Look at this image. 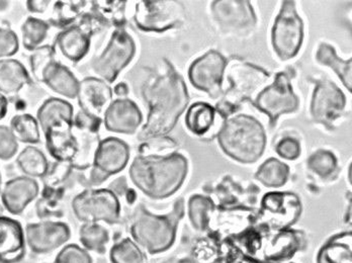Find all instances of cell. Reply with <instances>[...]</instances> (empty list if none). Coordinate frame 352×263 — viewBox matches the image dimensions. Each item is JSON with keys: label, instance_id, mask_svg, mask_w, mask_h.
<instances>
[{"label": "cell", "instance_id": "74e56055", "mask_svg": "<svg viewBox=\"0 0 352 263\" xmlns=\"http://www.w3.org/2000/svg\"><path fill=\"white\" fill-rule=\"evenodd\" d=\"M10 128L0 126V159L8 160L18 151V142Z\"/></svg>", "mask_w": 352, "mask_h": 263}, {"label": "cell", "instance_id": "7a4b0ae2", "mask_svg": "<svg viewBox=\"0 0 352 263\" xmlns=\"http://www.w3.org/2000/svg\"><path fill=\"white\" fill-rule=\"evenodd\" d=\"M188 174V160L182 154L139 156L132 163L131 179L139 190L152 198H165L175 194Z\"/></svg>", "mask_w": 352, "mask_h": 263}, {"label": "cell", "instance_id": "1f68e13d", "mask_svg": "<svg viewBox=\"0 0 352 263\" xmlns=\"http://www.w3.org/2000/svg\"><path fill=\"white\" fill-rule=\"evenodd\" d=\"M80 238L87 249L102 253L109 241V233L104 227L96 223H87L81 228Z\"/></svg>", "mask_w": 352, "mask_h": 263}, {"label": "cell", "instance_id": "e575fe53", "mask_svg": "<svg viewBox=\"0 0 352 263\" xmlns=\"http://www.w3.org/2000/svg\"><path fill=\"white\" fill-rule=\"evenodd\" d=\"M320 263H351V244L331 243L320 254Z\"/></svg>", "mask_w": 352, "mask_h": 263}, {"label": "cell", "instance_id": "484cf974", "mask_svg": "<svg viewBox=\"0 0 352 263\" xmlns=\"http://www.w3.org/2000/svg\"><path fill=\"white\" fill-rule=\"evenodd\" d=\"M73 108L69 102L59 98H50L46 100L38 111V121L43 131L48 126L61 119L73 121Z\"/></svg>", "mask_w": 352, "mask_h": 263}, {"label": "cell", "instance_id": "ee69618b", "mask_svg": "<svg viewBox=\"0 0 352 263\" xmlns=\"http://www.w3.org/2000/svg\"><path fill=\"white\" fill-rule=\"evenodd\" d=\"M8 102L6 96H4L3 94L0 93V119H2L6 117V113H8Z\"/></svg>", "mask_w": 352, "mask_h": 263}, {"label": "cell", "instance_id": "3957f363", "mask_svg": "<svg viewBox=\"0 0 352 263\" xmlns=\"http://www.w3.org/2000/svg\"><path fill=\"white\" fill-rule=\"evenodd\" d=\"M222 150L241 163H253L263 155L266 135L261 124L250 115H237L226 119L218 133Z\"/></svg>", "mask_w": 352, "mask_h": 263}, {"label": "cell", "instance_id": "e0dca14e", "mask_svg": "<svg viewBox=\"0 0 352 263\" xmlns=\"http://www.w3.org/2000/svg\"><path fill=\"white\" fill-rule=\"evenodd\" d=\"M142 123V113L131 100L121 98L109 104L104 113V126L107 131L132 135Z\"/></svg>", "mask_w": 352, "mask_h": 263}, {"label": "cell", "instance_id": "5bb4252c", "mask_svg": "<svg viewBox=\"0 0 352 263\" xmlns=\"http://www.w3.org/2000/svg\"><path fill=\"white\" fill-rule=\"evenodd\" d=\"M44 132L46 146L59 162H72L78 152V143L73 134V121L61 119L47 127Z\"/></svg>", "mask_w": 352, "mask_h": 263}, {"label": "cell", "instance_id": "b9f144b4", "mask_svg": "<svg viewBox=\"0 0 352 263\" xmlns=\"http://www.w3.org/2000/svg\"><path fill=\"white\" fill-rule=\"evenodd\" d=\"M126 187H126V179L124 177L117 179V181H113V185H109L111 192L115 194H120V196H122V194L126 192Z\"/></svg>", "mask_w": 352, "mask_h": 263}, {"label": "cell", "instance_id": "44dd1931", "mask_svg": "<svg viewBox=\"0 0 352 263\" xmlns=\"http://www.w3.org/2000/svg\"><path fill=\"white\" fill-rule=\"evenodd\" d=\"M91 34L87 27H69L59 34L55 44L67 59L78 62L87 54Z\"/></svg>", "mask_w": 352, "mask_h": 263}, {"label": "cell", "instance_id": "836d02e7", "mask_svg": "<svg viewBox=\"0 0 352 263\" xmlns=\"http://www.w3.org/2000/svg\"><path fill=\"white\" fill-rule=\"evenodd\" d=\"M308 166L313 172L322 179L331 176L337 168V159L334 154L327 150L315 152L308 161Z\"/></svg>", "mask_w": 352, "mask_h": 263}, {"label": "cell", "instance_id": "30bf717a", "mask_svg": "<svg viewBox=\"0 0 352 263\" xmlns=\"http://www.w3.org/2000/svg\"><path fill=\"white\" fill-rule=\"evenodd\" d=\"M226 66L227 60L221 53L210 51L192 64L188 77L197 89L205 91L212 98H218L222 93Z\"/></svg>", "mask_w": 352, "mask_h": 263}, {"label": "cell", "instance_id": "d590c367", "mask_svg": "<svg viewBox=\"0 0 352 263\" xmlns=\"http://www.w3.org/2000/svg\"><path fill=\"white\" fill-rule=\"evenodd\" d=\"M54 47L44 46L36 49L31 56V67L34 76L36 80L42 81L43 72L45 71L49 64L55 60L54 57Z\"/></svg>", "mask_w": 352, "mask_h": 263}, {"label": "cell", "instance_id": "9a60e30c", "mask_svg": "<svg viewBox=\"0 0 352 263\" xmlns=\"http://www.w3.org/2000/svg\"><path fill=\"white\" fill-rule=\"evenodd\" d=\"M113 91L102 79L88 77L79 82L78 98L81 112L91 117H100L111 104Z\"/></svg>", "mask_w": 352, "mask_h": 263}, {"label": "cell", "instance_id": "f35d334b", "mask_svg": "<svg viewBox=\"0 0 352 263\" xmlns=\"http://www.w3.org/2000/svg\"><path fill=\"white\" fill-rule=\"evenodd\" d=\"M55 263H91V258L78 246L68 245L58 254Z\"/></svg>", "mask_w": 352, "mask_h": 263}, {"label": "cell", "instance_id": "8d00e7d4", "mask_svg": "<svg viewBox=\"0 0 352 263\" xmlns=\"http://www.w3.org/2000/svg\"><path fill=\"white\" fill-rule=\"evenodd\" d=\"M124 1H98L96 5L94 4V6H96V10L102 14V18L120 25L124 23Z\"/></svg>", "mask_w": 352, "mask_h": 263}, {"label": "cell", "instance_id": "9c48e42d", "mask_svg": "<svg viewBox=\"0 0 352 263\" xmlns=\"http://www.w3.org/2000/svg\"><path fill=\"white\" fill-rule=\"evenodd\" d=\"M254 104L270 117V125L274 126L280 115L298 110L299 98L294 93L289 77L282 72L276 76L272 84L259 93Z\"/></svg>", "mask_w": 352, "mask_h": 263}, {"label": "cell", "instance_id": "2e32d148", "mask_svg": "<svg viewBox=\"0 0 352 263\" xmlns=\"http://www.w3.org/2000/svg\"><path fill=\"white\" fill-rule=\"evenodd\" d=\"M130 157L129 146L118 138H107L98 144L94 158V170L109 179L126 168Z\"/></svg>", "mask_w": 352, "mask_h": 263}, {"label": "cell", "instance_id": "ba28073f", "mask_svg": "<svg viewBox=\"0 0 352 263\" xmlns=\"http://www.w3.org/2000/svg\"><path fill=\"white\" fill-rule=\"evenodd\" d=\"M184 8L177 1H140L135 21L142 31L162 32L179 27L184 21Z\"/></svg>", "mask_w": 352, "mask_h": 263}, {"label": "cell", "instance_id": "bcb514c9", "mask_svg": "<svg viewBox=\"0 0 352 263\" xmlns=\"http://www.w3.org/2000/svg\"><path fill=\"white\" fill-rule=\"evenodd\" d=\"M165 263H194L192 262H190V260H169V262H165Z\"/></svg>", "mask_w": 352, "mask_h": 263}, {"label": "cell", "instance_id": "ab89813d", "mask_svg": "<svg viewBox=\"0 0 352 263\" xmlns=\"http://www.w3.org/2000/svg\"><path fill=\"white\" fill-rule=\"evenodd\" d=\"M19 50V38L10 30L0 27V58L10 57Z\"/></svg>", "mask_w": 352, "mask_h": 263}, {"label": "cell", "instance_id": "8fae6325", "mask_svg": "<svg viewBox=\"0 0 352 263\" xmlns=\"http://www.w3.org/2000/svg\"><path fill=\"white\" fill-rule=\"evenodd\" d=\"M212 12L218 27L226 33H248L256 25V16L248 1H214Z\"/></svg>", "mask_w": 352, "mask_h": 263}, {"label": "cell", "instance_id": "d6986e66", "mask_svg": "<svg viewBox=\"0 0 352 263\" xmlns=\"http://www.w3.org/2000/svg\"><path fill=\"white\" fill-rule=\"evenodd\" d=\"M25 255L23 233L19 222L0 217V262L16 263Z\"/></svg>", "mask_w": 352, "mask_h": 263}, {"label": "cell", "instance_id": "60d3db41", "mask_svg": "<svg viewBox=\"0 0 352 263\" xmlns=\"http://www.w3.org/2000/svg\"><path fill=\"white\" fill-rule=\"evenodd\" d=\"M276 150L285 159L296 160L300 155V145L297 139L287 137L276 145Z\"/></svg>", "mask_w": 352, "mask_h": 263}, {"label": "cell", "instance_id": "8992f818", "mask_svg": "<svg viewBox=\"0 0 352 263\" xmlns=\"http://www.w3.org/2000/svg\"><path fill=\"white\" fill-rule=\"evenodd\" d=\"M72 207L76 217L87 223H116L121 211L117 194L111 190H85L74 198Z\"/></svg>", "mask_w": 352, "mask_h": 263}, {"label": "cell", "instance_id": "7402d4cb", "mask_svg": "<svg viewBox=\"0 0 352 263\" xmlns=\"http://www.w3.org/2000/svg\"><path fill=\"white\" fill-rule=\"evenodd\" d=\"M55 93L68 98H77L79 82L70 70L54 60L43 72L42 81Z\"/></svg>", "mask_w": 352, "mask_h": 263}, {"label": "cell", "instance_id": "4fadbf2b", "mask_svg": "<svg viewBox=\"0 0 352 263\" xmlns=\"http://www.w3.org/2000/svg\"><path fill=\"white\" fill-rule=\"evenodd\" d=\"M268 77L270 76L264 70L256 66L249 63L234 64L228 71L231 84L228 91L230 98L235 100V104L251 100L253 93L265 83Z\"/></svg>", "mask_w": 352, "mask_h": 263}, {"label": "cell", "instance_id": "ffe728a7", "mask_svg": "<svg viewBox=\"0 0 352 263\" xmlns=\"http://www.w3.org/2000/svg\"><path fill=\"white\" fill-rule=\"evenodd\" d=\"M38 194V185L34 179L19 177L6 183L2 192V202L8 211L19 215Z\"/></svg>", "mask_w": 352, "mask_h": 263}, {"label": "cell", "instance_id": "603a6c76", "mask_svg": "<svg viewBox=\"0 0 352 263\" xmlns=\"http://www.w3.org/2000/svg\"><path fill=\"white\" fill-rule=\"evenodd\" d=\"M25 84H32V80L21 62L0 60V93H18Z\"/></svg>", "mask_w": 352, "mask_h": 263}, {"label": "cell", "instance_id": "5b68a950", "mask_svg": "<svg viewBox=\"0 0 352 263\" xmlns=\"http://www.w3.org/2000/svg\"><path fill=\"white\" fill-rule=\"evenodd\" d=\"M304 38V23L294 1H283L272 27V47L280 60L293 59L300 52Z\"/></svg>", "mask_w": 352, "mask_h": 263}, {"label": "cell", "instance_id": "4316f807", "mask_svg": "<svg viewBox=\"0 0 352 263\" xmlns=\"http://www.w3.org/2000/svg\"><path fill=\"white\" fill-rule=\"evenodd\" d=\"M289 172L287 164L276 158H270L257 170L255 177L265 187H280L287 183Z\"/></svg>", "mask_w": 352, "mask_h": 263}, {"label": "cell", "instance_id": "52a82bcc", "mask_svg": "<svg viewBox=\"0 0 352 263\" xmlns=\"http://www.w3.org/2000/svg\"><path fill=\"white\" fill-rule=\"evenodd\" d=\"M136 52L133 38L124 29L116 30L111 41L100 57L92 63V68L104 81L113 83L120 72L129 65Z\"/></svg>", "mask_w": 352, "mask_h": 263}, {"label": "cell", "instance_id": "7c38bea8", "mask_svg": "<svg viewBox=\"0 0 352 263\" xmlns=\"http://www.w3.org/2000/svg\"><path fill=\"white\" fill-rule=\"evenodd\" d=\"M345 104V96L340 89L330 81H321L313 94L311 113L318 123L332 126L344 110Z\"/></svg>", "mask_w": 352, "mask_h": 263}, {"label": "cell", "instance_id": "83f0119b", "mask_svg": "<svg viewBox=\"0 0 352 263\" xmlns=\"http://www.w3.org/2000/svg\"><path fill=\"white\" fill-rule=\"evenodd\" d=\"M18 164L21 170L30 176L42 177L48 172V162L46 157L35 147H27L18 158Z\"/></svg>", "mask_w": 352, "mask_h": 263}, {"label": "cell", "instance_id": "277c9868", "mask_svg": "<svg viewBox=\"0 0 352 263\" xmlns=\"http://www.w3.org/2000/svg\"><path fill=\"white\" fill-rule=\"evenodd\" d=\"M184 213L182 201L176 203L169 215L156 216L141 207L137 213L131 233L138 244L150 253L168 249L175 242L176 227Z\"/></svg>", "mask_w": 352, "mask_h": 263}, {"label": "cell", "instance_id": "ac0fdd59", "mask_svg": "<svg viewBox=\"0 0 352 263\" xmlns=\"http://www.w3.org/2000/svg\"><path fill=\"white\" fill-rule=\"evenodd\" d=\"M28 242L36 253L56 249L69 239L70 230L63 223L31 224L27 227Z\"/></svg>", "mask_w": 352, "mask_h": 263}, {"label": "cell", "instance_id": "d4e9b609", "mask_svg": "<svg viewBox=\"0 0 352 263\" xmlns=\"http://www.w3.org/2000/svg\"><path fill=\"white\" fill-rule=\"evenodd\" d=\"M316 58L319 63L332 68L341 79L344 87L349 89V93H351V59L349 61H343L337 56L334 49L328 44L320 45Z\"/></svg>", "mask_w": 352, "mask_h": 263}, {"label": "cell", "instance_id": "cb8c5ba5", "mask_svg": "<svg viewBox=\"0 0 352 263\" xmlns=\"http://www.w3.org/2000/svg\"><path fill=\"white\" fill-rule=\"evenodd\" d=\"M216 111L206 102H195L186 115V125L192 134L203 136L211 130Z\"/></svg>", "mask_w": 352, "mask_h": 263}, {"label": "cell", "instance_id": "6da1fadb", "mask_svg": "<svg viewBox=\"0 0 352 263\" xmlns=\"http://www.w3.org/2000/svg\"><path fill=\"white\" fill-rule=\"evenodd\" d=\"M164 70L144 87L143 96L149 106L147 123L139 135L140 140L160 138L175 127L186 111L190 98L182 76L164 61Z\"/></svg>", "mask_w": 352, "mask_h": 263}, {"label": "cell", "instance_id": "f6af8a7d", "mask_svg": "<svg viewBox=\"0 0 352 263\" xmlns=\"http://www.w3.org/2000/svg\"><path fill=\"white\" fill-rule=\"evenodd\" d=\"M128 87L124 83H120L116 87L115 93L119 96H126L128 94Z\"/></svg>", "mask_w": 352, "mask_h": 263}, {"label": "cell", "instance_id": "f546056e", "mask_svg": "<svg viewBox=\"0 0 352 263\" xmlns=\"http://www.w3.org/2000/svg\"><path fill=\"white\" fill-rule=\"evenodd\" d=\"M49 31V25L42 19L29 18L21 27L23 47L27 50L35 51L44 42Z\"/></svg>", "mask_w": 352, "mask_h": 263}, {"label": "cell", "instance_id": "7bdbcfd3", "mask_svg": "<svg viewBox=\"0 0 352 263\" xmlns=\"http://www.w3.org/2000/svg\"><path fill=\"white\" fill-rule=\"evenodd\" d=\"M49 3H50L49 1H28V8L31 12H40L41 14L48 8Z\"/></svg>", "mask_w": 352, "mask_h": 263}, {"label": "cell", "instance_id": "4dcf8cb0", "mask_svg": "<svg viewBox=\"0 0 352 263\" xmlns=\"http://www.w3.org/2000/svg\"><path fill=\"white\" fill-rule=\"evenodd\" d=\"M212 209V203L209 198L195 196L188 203V214L190 222L197 231H205L209 225L210 215Z\"/></svg>", "mask_w": 352, "mask_h": 263}, {"label": "cell", "instance_id": "7dc6e473", "mask_svg": "<svg viewBox=\"0 0 352 263\" xmlns=\"http://www.w3.org/2000/svg\"><path fill=\"white\" fill-rule=\"evenodd\" d=\"M0 187H1V176H0Z\"/></svg>", "mask_w": 352, "mask_h": 263}, {"label": "cell", "instance_id": "d6a6232c", "mask_svg": "<svg viewBox=\"0 0 352 263\" xmlns=\"http://www.w3.org/2000/svg\"><path fill=\"white\" fill-rule=\"evenodd\" d=\"M111 260L113 263H143L144 256L138 246L130 239H124L113 246Z\"/></svg>", "mask_w": 352, "mask_h": 263}, {"label": "cell", "instance_id": "f1b7e54d", "mask_svg": "<svg viewBox=\"0 0 352 263\" xmlns=\"http://www.w3.org/2000/svg\"><path fill=\"white\" fill-rule=\"evenodd\" d=\"M10 131L16 140L23 143L40 142V133H38V122L31 115H19L12 117L10 122Z\"/></svg>", "mask_w": 352, "mask_h": 263}]
</instances>
